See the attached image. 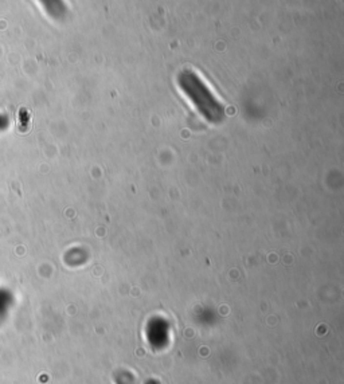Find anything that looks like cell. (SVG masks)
<instances>
[{
  "label": "cell",
  "mask_w": 344,
  "mask_h": 384,
  "mask_svg": "<svg viewBox=\"0 0 344 384\" xmlns=\"http://www.w3.org/2000/svg\"><path fill=\"white\" fill-rule=\"evenodd\" d=\"M176 81L182 92L190 98L192 105L208 122H222L225 118V107L195 71L182 70L177 74Z\"/></svg>",
  "instance_id": "6da1fadb"
}]
</instances>
